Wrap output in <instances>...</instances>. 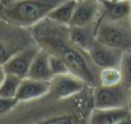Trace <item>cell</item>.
I'll list each match as a JSON object with an SVG mask.
<instances>
[{
  "instance_id": "obj_1",
  "label": "cell",
  "mask_w": 131,
  "mask_h": 124,
  "mask_svg": "<svg viewBox=\"0 0 131 124\" xmlns=\"http://www.w3.org/2000/svg\"><path fill=\"white\" fill-rule=\"evenodd\" d=\"M32 36L40 48L64 60L70 72L84 79L87 85L99 86V69L92 63L88 53L71 41L69 26L60 25L47 17L32 27Z\"/></svg>"
},
{
  "instance_id": "obj_2",
  "label": "cell",
  "mask_w": 131,
  "mask_h": 124,
  "mask_svg": "<svg viewBox=\"0 0 131 124\" xmlns=\"http://www.w3.org/2000/svg\"><path fill=\"white\" fill-rule=\"evenodd\" d=\"M66 0H4L0 17L10 26L32 28Z\"/></svg>"
},
{
  "instance_id": "obj_3",
  "label": "cell",
  "mask_w": 131,
  "mask_h": 124,
  "mask_svg": "<svg viewBox=\"0 0 131 124\" xmlns=\"http://www.w3.org/2000/svg\"><path fill=\"white\" fill-rule=\"evenodd\" d=\"M130 88L121 82L115 86H99L95 87L93 102L94 108H116L125 107L128 103Z\"/></svg>"
},
{
  "instance_id": "obj_4",
  "label": "cell",
  "mask_w": 131,
  "mask_h": 124,
  "mask_svg": "<svg viewBox=\"0 0 131 124\" xmlns=\"http://www.w3.org/2000/svg\"><path fill=\"white\" fill-rule=\"evenodd\" d=\"M96 41L119 50L131 48V29L117 25V22L104 21L96 28Z\"/></svg>"
},
{
  "instance_id": "obj_5",
  "label": "cell",
  "mask_w": 131,
  "mask_h": 124,
  "mask_svg": "<svg viewBox=\"0 0 131 124\" xmlns=\"http://www.w3.org/2000/svg\"><path fill=\"white\" fill-rule=\"evenodd\" d=\"M86 85L87 82L84 79L72 72H67L52 78L50 81L49 94L57 100L67 99L82 92Z\"/></svg>"
},
{
  "instance_id": "obj_6",
  "label": "cell",
  "mask_w": 131,
  "mask_h": 124,
  "mask_svg": "<svg viewBox=\"0 0 131 124\" xmlns=\"http://www.w3.org/2000/svg\"><path fill=\"white\" fill-rule=\"evenodd\" d=\"M38 49H40L38 45H32V47H28L20 50V51L14 52L7 59V62L4 64L6 73L19 75L22 79L28 77L31 63Z\"/></svg>"
},
{
  "instance_id": "obj_7",
  "label": "cell",
  "mask_w": 131,
  "mask_h": 124,
  "mask_svg": "<svg viewBox=\"0 0 131 124\" xmlns=\"http://www.w3.org/2000/svg\"><path fill=\"white\" fill-rule=\"evenodd\" d=\"M122 52L123 50L109 47V45L96 41L94 45L92 47V49L89 50L88 56L92 63L100 70L104 67L118 66L121 62Z\"/></svg>"
},
{
  "instance_id": "obj_8",
  "label": "cell",
  "mask_w": 131,
  "mask_h": 124,
  "mask_svg": "<svg viewBox=\"0 0 131 124\" xmlns=\"http://www.w3.org/2000/svg\"><path fill=\"white\" fill-rule=\"evenodd\" d=\"M49 92L50 81L26 77L21 80L16 99L19 102L32 101L36 99H41L42 96L49 94Z\"/></svg>"
},
{
  "instance_id": "obj_9",
  "label": "cell",
  "mask_w": 131,
  "mask_h": 124,
  "mask_svg": "<svg viewBox=\"0 0 131 124\" xmlns=\"http://www.w3.org/2000/svg\"><path fill=\"white\" fill-rule=\"evenodd\" d=\"M102 8L101 1L94 0H78L70 26H88L93 25L100 9Z\"/></svg>"
},
{
  "instance_id": "obj_10",
  "label": "cell",
  "mask_w": 131,
  "mask_h": 124,
  "mask_svg": "<svg viewBox=\"0 0 131 124\" xmlns=\"http://www.w3.org/2000/svg\"><path fill=\"white\" fill-rule=\"evenodd\" d=\"M131 115L128 108H94L89 115V122L93 124H116L130 121Z\"/></svg>"
},
{
  "instance_id": "obj_11",
  "label": "cell",
  "mask_w": 131,
  "mask_h": 124,
  "mask_svg": "<svg viewBox=\"0 0 131 124\" xmlns=\"http://www.w3.org/2000/svg\"><path fill=\"white\" fill-rule=\"evenodd\" d=\"M69 36L79 49L88 53L96 42V29L93 27V25L69 26Z\"/></svg>"
},
{
  "instance_id": "obj_12",
  "label": "cell",
  "mask_w": 131,
  "mask_h": 124,
  "mask_svg": "<svg viewBox=\"0 0 131 124\" xmlns=\"http://www.w3.org/2000/svg\"><path fill=\"white\" fill-rule=\"evenodd\" d=\"M28 77L38 80H45V81H51V79L53 78L49 64V52L42 48L38 49L32 60Z\"/></svg>"
},
{
  "instance_id": "obj_13",
  "label": "cell",
  "mask_w": 131,
  "mask_h": 124,
  "mask_svg": "<svg viewBox=\"0 0 131 124\" xmlns=\"http://www.w3.org/2000/svg\"><path fill=\"white\" fill-rule=\"evenodd\" d=\"M102 9L109 21L119 22L130 16L129 0H102Z\"/></svg>"
},
{
  "instance_id": "obj_14",
  "label": "cell",
  "mask_w": 131,
  "mask_h": 124,
  "mask_svg": "<svg viewBox=\"0 0 131 124\" xmlns=\"http://www.w3.org/2000/svg\"><path fill=\"white\" fill-rule=\"evenodd\" d=\"M75 6H77V0H66L64 3L59 4L56 8H53L48 15V19L57 23H60V25L70 26Z\"/></svg>"
},
{
  "instance_id": "obj_15",
  "label": "cell",
  "mask_w": 131,
  "mask_h": 124,
  "mask_svg": "<svg viewBox=\"0 0 131 124\" xmlns=\"http://www.w3.org/2000/svg\"><path fill=\"white\" fill-rule=\"evenodd\" d=\"M21 80L22 78H20L19 75L6 73L3 84L0 85V95L5 97H16Z\"/></svg>"
},
{
  "instance_id": "obj_16",
  "label": "cell",
  "mask_w": 131,
  "mask_h": 124,
  "mask_svg": "<svg viewBox=\"0 0 131 124\" xmlns=\"http://www.w3.org/2000/svg\"><path fill=\"white\" fill-rule=\"evenodd\" d=\"M122 82V73L118 66L104 67L99 70V85L115 86Z\"/></svg>"
},
{
  "instance_id": "obj_17",
  "label": "cell",
  "mask_w": 131,
  "mask_h": 124,
  "mask_svg": "<svg viewBox=\"0 0 131 124\" xmlns=\"http://www.w3.org/2000/svg\"><path fill=\"white\" fill-rule=\"evenodd\" d=\"M118 67L122 73V82L131 88V49L123 50Z\"/></svg>"
},
{
  "instance_id": "obj_18",
  "label": "cell",
  "mask_w": 131,
  "mask_h": 124,
  "mask_svg": "<svg viewBox=\"0 0 131 124\" xmlns=\"http://www.w3.org/2000/svg\"><path fill=\"white\" fill-rule=\"evenodd\" d=\"M49 64H50V70L52 72V75H59L64 74V73L70 72L67 65L65 64V62L63 59H60L59 57L54 55H50L49 53Z\"/></svg>"
},
{
  "instance_id": "obj_19",
  "label": "cell",
  "mask_w": 131,
  "mask_h": 124,
  "mask_svg": "<svg viewBox=\"0 0 131 124\" xmlns=\"http://www.w3.org/2000/svg\"><path fill=\"white\" fill-rule=\"evenodd\" d=\"M17 103L19 101L16 97H5L0 95V116L10 111Z\"/></svg>"
},
{
  "instance_id": "obj_20",
  "label": "cell",
  "mask_w": 131,
  "mask_h": 124,
  "mask_svg": "<svg viewBox=\"0 0 131 124\" xmlns=\"http://www.w3.org/2000/svg\"><path fill=\"white\" fill-rule=\"evenodd\" d=\"M44 123H73V122H78V119L75 118V116L70 114H63V115H58L54 117H50V118L44 119Z\"/></svg>"
},
{
  "instance_id": "obj_21",
  "label": "cell",
  "mask_w": 131,
  "mask_h": 124,
  "mask_svg": "<svg viewBox=\"0 0 131 124\" xmlns=\"http://www.w3.org/2000/svg\"><path fill=\"white\" fill-rule=\"evenodd\" d=\"M12 55L13 53L9 52V50H8V48L5 45V43L0 41V65L5 64V63L7 62V59Z\"/></svg>"
},
{
  "instance_id": "obj_22",
  "label": "cell",
  "mask_w": 131,
  "mask_h": 124,
  "mask_svg": "<svg viewBox=\"0 0 131 124\" xmlns=\"http://www.w3.org/2000/svg\"><path fill=\"white\" fill-rule=\"evenodd\" d=\"M6 75V71H5V67L4 65H0V85L3 84V80Z\"/></svg>"
},
{
  "instance_id": "obj_23",
  "label": "cell",
  "mask_w": 131,
  "mask_h": 124,
  "mask_svg": "<svg viewBox=\"0 0 131 124\" xmlns=\"http://www.w3.org/2000/svg\"><path fill=\"white\" fill-rule=\"evenodd\" d=\"M126 108H128L129 112L131 115V91H130V94H129V99H128V103H126Z\"/></svg>"
},
{
  "instance_id": "obj_24",
  "label": "cell",
  "mask_w": 131,
  "mask_h": 124,
  "mask_svg": "<svg viewBox=\"0 0 131 124\" xmlns=\"http://www.w3.org/2000/svg\"><path fill=\"white\" fill-rule=\"evenodd\" d=\"M130 3V16H129V25H130V29H131V0H129Z\"/></svg>"
},
{
  "instance_id": "obj_25",
  "label": "cell",
  "mask_w": 131,
  "mask_h": 124,
  "mask_svg": "<svg viewBox=\"0 0 131 124\" xmlns=\"http://www.w3.org/2000/svg\"><path fill=\"white\" fill-rule=\"evenodd\" d=\"M77 1H78V0H77ZM94 1H102V0H94Z\"/></svg>"
},
{
  "instance_id": "obj_26",
  "label": "cell",
  "mask_w": 131,
  "mask_h": 124,
  "mask_svg": "<svg viewBox=\"0 0 131 124\" xmlns=\"http://www.w3.org/2000/svg\"><path fill=\"white\" fill-rule=\"evenodd\" d=\"M3 1H4V0H3Z\"/></svg>"
}]
</instances>
